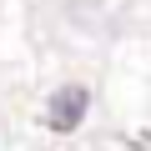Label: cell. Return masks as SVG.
<instances>
[{
    "instance_id": "6da1fadb",
    "label": "cell",
    "mask_w": 151,
    "mask_h": 151,
    "mask_svg": "<svg viewBox=\"0 0 151 151\" xmlns=\"http://www.w3.org/2000/svg\"><path fill=\"white\" fill-rule=\"evenodd\" d=\"M86 91L81 86H70V91H60L55 96V106H50V126L55 131H76V126H81V116H86Z\"/></svg>"
}]
</instances>
